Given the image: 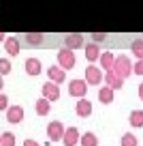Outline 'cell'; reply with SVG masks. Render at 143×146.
<instances>
[{"label":"cell","mask_w":143,"mask_h":146,"mask_svg":"<svg viewBox=\"0 0 143 146\" xmlns=\"http://www.w3.org/2000/svg\"><path fill=\"white\" fill-rule=\"evenodd\" d=\"M113 71L117 73V75H120V78H130V75H133V62H130V58L126 54H122V56H117L115 58V67H113Z\"/></svg>","instance_id":"6da1fadb"},{"label":"cell","mask_w":143,"mask_h":146,"mask_svg":"<svg viewBox=\"0 0 143 146\" xmlns=\"http://www.w3.org/2000/svg\"><path fill=\"white\" fill-rule=\"evenodd\" d=\"M88 86L90 84L85 82V80H71V82H68V95L77 97V99H83L85 92H88Z\"/></svg>","instance_id":"7a4b0ae2"},{"label":"cell","mask_w":143,"mask_h":146,"mask_svg":"<svg viewBox=\"0 0 143 146\" xmlns=\"http://www.w3.org/2000/svg\"><path fill=\"white\" fill-rule=\"evenodd\" d=\"M75 54H73V50H68V47H62V50L58 52V64L64 69V71H68V69L75 67Z\"/></svg>","instance_id":"3957f363"},{"label":"cell","mask_w":143,"mask_h":146,"mask_svg":"<svg viewBox=\"0 0 143 146\" xmlns=\"http://www.w3.org/2000/svg\"><path fill=\"white\" fill-rule=\"evenodd\" d=\"M103 80H105V75H103V71H100L98 67H94V64L85 67V82H88L90 86H98Z\"/></svg>","instance_id":"277c9868"},{"label":"cell","mask_w":143,"mask_h":146,"mask_svg":"<svg viewBox=\"0 0 143 146\" xmlns=\"http://www.w3.org/2000/svg\"><path fill=\"white\" fill-rule=\"evenodd\" d=\"M64 125L60 123V120H51L49 125H47V137H49L51 142H58V140H62L64 137Z\"/></svg>","instance_id":"5b68a950"},{"label":"cell","mask_w":143,"mask_h":146,"mask_svg":"<svg viewBox=\"0 0 143 146\" xmlns=\"http://www.w3.org/2000/svg\"><path fill=\"white\" fill-rule=\"evenodd\" d=\"M41 90H43L45 99H49V101H58L60 99V86L56 82H51V80H49V82H45Z\"/></svg>","instance_id":"8992f818"},{"label":"cell","mask_w":143,"mask_h":146,"mask_svg":"<svg viewBox=\"0 0 143 146\" xmlns=\"http://www.w3.org/2000/svg\"><path fill=\"white\" fill-rule=\"evenodd\" d=\"M22 120H24V108L22 105H9V110H7V123L17 125Z\"/></svg>","instance_id":"52a82bcc"},{"label":"cell","mask_w":143,"mask_h":146,"mask_svg":"<svg viewBox=\"0 0 143 146\" xmlns=\"http://www.w3.org/2000/svg\"><path fill=\"white\" fill-rule=\"evenodd\" d=\"M81 140L79 131H77V127H68L66 131H64V137H62V144L64 146H77Z\"/></svg>","instance_id":"ba28073f"},{"label":"cell","mask_w":143,"mask_h":146,"mask_svg":"<svg viewBox=\"0 0 143 146\" xmlns=\"http://www.w3.org/2000/svg\"><path fill=\"white\" fill-rule=\"evenodd\" d=\"M47 78H49L51 82H56V84H62L64 80H66V71H64L60 64H56V67L47 69Z\"/></svg>","instance_id":"9c48e42d"},{"label":"cell","mask_w":143,"mask_h":146,"mask_svg":"<svg viewBox=\"0 0 143 146\" xmlns=\"http://www.w3.org/2000/svg\"><path fill=\"white\" fill-rule=\"evenodd\" d=\"M105 84L111 86L113 90H120V88L124 86V78H120L115 71H107V73H105Z\"/></svg>","instance_id":"30bf717a"},{"label":"cell","mask_w":143,"mask_h":146,"mask_svg":"<svg viewBox=\"0 0 143 146\" xmlns=\"http://www.w3.org/2000/svg\"><path fill=\"white\" fill-rule=\"evenodd\" d=\"M75 112H77V116H81V118L90 116V114H92V101H88L85 97H83V99H77V103H75Z\"/></svg>","instance_id":"8fae6325"},{"label":"cell","mask_w":143,"mask_h":146,"mask_svg":"<svg viewBox=\"0 0 143 146\" xmlns=\"http://www.w3.org/2000/svg\"><path fill=\"white\" fill-rule=\"evenodd\" d=\"M83 45V35H66V39H64V47H68V50H79Z\"/></svg>","instance_id":"7c38bea8"},{"label":"cell","mask_w":143,"mask_h":146,"mask_svg":"<svg viewBox=\"0 0 143 146\" xmlns=\"http://www.w3.org/2000/svg\"><path fill=\"white\" fill-rule=\"evenodd\" d=\"M19 39H15V36H7V41H5V52L9 56H17L19 54Z\"/></svg>","instance_id":"4fadbf2b"},{"label":"cell","mask_w":143,"mask_h":146,"mask_svg":"<svg viewBox=\"0 0 143 146\" xmlns=\"http://www.w3.org/2000/svg\"><path fill=\"white\" fill-rule=\"evenodd\" d=\"M85 58L90 60V62H94V60H100V50H98V43H85Z\"/></svg>","instance_id":"5bb4252c"},{"label":"cell","mask_w":143,"mask_h":146,"mask_svg":"<svg viewBox=\"0 0 143 146\" xmlns=\"http://www.w3.org/2000/svg\"><path fill=\"white\" fill-rule=\"evenodd\" d=\"M113 67H115V56H113L111 52H103V54H100V69L113 71Z\"/></svg>","instance_id":"9a60e30c"},{"label":"cell","mask_w":143,"mask_h":146,"mask_svg":"<svg viewBox=\"0 0 143 146\" xmlns=\"http://www.w3.org/2000/svg\"><path fill=\"white\" fill-rule=\"evenodd\" d=\"M24 67H26V73H28V75H39L41 69H43V67H41V60H39V58H28Z\"/></svg>","instance_id":"2e32d148"},{"label":"cell","mask_w":143,"mask_h":146,"mask_svg":"<svg viewBox=\"0 0 143 146\" xmlns=\"http://www.w3.org/2000/svg\"><path fill=\"white\" fill-rule=\"evenodd\" d=\"M113 88L111 86H103V88H98V101L100 103H113Z\"/></svg>","instance_id":"e0dca14e"},{"label":"cell","mask_w":143,"mask_h":146,"mask_svg":"<svg viewBox=\"0 0 143 146\" xmlns=\"http://www.w3.org/2000/svg\"><path fill=\"white\" fill-rule=\"evenodd\" d=\"M49 112H51V103H49V99L41 97V99L36 101V114H39V116H47Z\"/></svg>","instance_id":"ac0fdd59"},{"label":"cell","mask_w":143,"mask_h":146,"mask_svg":"<svg viewBox=\"0 0 143 146\" xmlns=\"http://www.w3.org/2000/svg\"><path fill=\"white\" fill-rule=\"evenodd\" d=\"M130 52H133L139 60H143V36L141 39H134V41L130 43Z\"/></svg>","instance_id":"d6986e66"},{"label":"cell","mask_w":143,"mask_h":146,"mask_svg":"<svg viewBox=\"0 0 143 146\" xmlns=\"http://www.w3.org/2000/svg\"><path fill=\"white\" fill-rule=\"evenodd\" d=\"M128 123L133 125V127H143V112L141 110H134V112H130V118H128Z\"/></svg>","instance_id":"ffe728a7"},{"label":"cell","mask_w":143,"mask_h":146,"mask_svg":"<svg viewBox=\"0 0 143 146\" xmlns=\"http://www.w3.org/2000/svg\"><path fill=\"white\" fill-rule=\"evenodd\" d=\"M81 146H98V137L94 135L92 131H88V133H83V135H81Z\"/></svg>","instance_id":"44dd1931"},{"label":"cell","mask_w":143,"mask_h":146,"mask_svg":"<svg viewBox=\"0 0 143 146\" xmlns=\"http://www.w3.org/2000/svg\"><path fill=\"white\" fill-rule=\"evenodd\" d=\"M122 146H139L137 135H133V133H124V135H122Z\"/></svg>","instance_id":"7402d4cb"},{"label":"cell","mask_w":143,"mask_h":146,"mask_svg":"<svg viewBox=\"0 0 143 146\" xmlns=\"http://www.w3.org/2000/svg\"><path fill=\"white\" fill-rule=\"evenodd\" d=\"M26 41H28V45H41V43L45 41V36L43 35H26Z\"/></svg>","instance_id":"603a6c76"},{"label":"cell","mask_w":143,"mask_h":146,"mask_svg":"<svg viewBox=\"0 0 143 146\" xmlns=\"http://www.w3.org/2000/svg\"><path fill=\"white\" fill-rule=\"evenodd\" d=\"M0 146H15V135L11 131L2 133V140H0Z\"/></svg>","instance_id":"cb8c5ba5"},{"label":"cell","mask_w":143,"mask_h":146,"mask_svg":"<svg viewBox=\"0 0 143 146\" xmlns=\"http://www.w3.org/2000/svg\"><path fill=\"white\" fill-rule=\"evenodd\" d=\"M11 73V62L7 58H0V75H7Z\"/></svg>","instance_id":"d4e9b609"},{"label":"cell","mask_w":143,"mask_h":146,"mask_svg":"<svg viewBox=\"0 0 143 146\" xmlns=\"http://www.w3.org/2000/svg\"><path fill=\"white\" fill-rule=\"evenodd\" d=\"M9 110V97L0 92V112H7Z\"/></svg>","instance_id":"484cf974"},{"label":"cell","mask_w":143,"mask_h":146,"mask_svg":"<svg viewBox=\"0 0 143 146\" xmlns=\"http://www.w3.org/2000/svg\"><path fill=\"white\" fill-rule=\"evenodd\" d=\"M133 71L137 73V75H141V78H143V60H137V62L133 64Z\"/></svg>","instance_id":"4316f807"},{"label":"cell","mask_w":143,"mask_h":146,"mask_svg":"<svg viewBox=\"0 0 143 146\" xmlns=\"http://www.w3.org/2000/svg\"><path fill=\"white\" fill-rule=\"evenodd\" d=\"M92 41H94V43H100V41H105V35H92Z\"/></svg>","instance_id":"83f0119b"},{"label":"cell","mask_w":143,"mask_h":146,"mask_svg":"<svg viewBox=\"0 0 143 146\" xmlns=\"http://www.w3.org/2000/svg\"><path fill=\"white\" fill-rule=\"evenodd\" d=\"M24 146H41V144H39V142H34V140H26V142H24Z\"/></svg>","instance_id":"f1b7e54d"},{"label":"cell","mask_w":143,"mask_h":146,"mask_svg":"<svg viewBox=\"0 0 143 146\" xmlns=\"http://www.w3.org/2000/svg\"><path fill=\"white\" fill-rule=\"evenodd\" d=\"M139 99H141V101H143V82H141V84H139Z\"/></svg>","instance_id":"f546056e"},{"label":"cell","mask_w":143,"mask_h":146,"mask_svg":"<svg viewBox=\"0 0 143 146\" xmlns=\"http://www.w3.org/2000/svg\"><path fill=\"white\" fill-rule=\"evenodd\" d=\"M5 41H7V36H5V32L0 30V43H5Z\"/></svg>","instance_id":"4dcf8cb0"},{"label":"cell","mask_w":143,"mask_h":146,"mask_svg":"<svg viewBox=\"0 0 143 146\" xmlns=\"http://www.w3.org/2000/svg\"><path fill=\"white\" fill-rule=\"evenodd\" d=\"M2 88H5V82H2V75H0V90H2Z\"/></svg>","instance_id":"1f68e13d"},{"label":"cell","mask_w":143,"mask_h":146,"mask_svg":"<svg viewBox=\"0 0 143 146\" xmlns=\"http://www.w3.org/2000/svg\"><path fill=\"white\" fill-rule=\"evenodd\" d=\"M0 140H2V133H0Z\"/></svg>","instance_id":"d6a6232c"}]
</instances>
